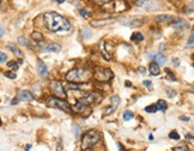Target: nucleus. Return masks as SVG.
Instances as JSON below:
<instances>
[{"mask_svg":"<svg viewBox=\"0 0 194 151\" xmlns=\"http://www.w3.org/2000/svg\"><path fill=\"white\" fill-rule=\"evenodd\" d=\"M73 130H74V137L78 138L79 137V134H80V130H79V127H78L77 125H74V126H73Z\"/></svg>","mask_w":194,"mask_h":151,"instance_id":"36","label":"nucleus"},{"mask_svg":"<svg viewBox=\"0 0 194 151\" xmlns=\"http://www.w3.org/2000/svg\"><path fill=\"white\" fill-rule=\"evenodd\" d=\"M104 44H106V42L104 41H101L99 42V44H98V47H99V51H101V53L103 54V56H104V59L106 60H110V54L107 52V48L104 47Z\"/></svg>","mask_w":194,"mask_h":151,"instance_id":"18","label":"nucleus"},{"mask_svg":"<svg viewBox=\"0 0 194 151\" xmlns=\"http://www.w3.org/2000/svg\"><path fill=\"white\" fill-rule=\"evenodd\" d=\"M65 78L69 83H86L91 78V71L86 67H76L69 71Z\"/></svg>","mask_w":194,"mask_h":151,"instance_id":"2","label":"nucleus"},{"mask_svg":"<svg viewBox=\"0 0 194 151\" xmlns=\"http://www.w3.org/2000/svg\"><path fill=\"white\" fill-rule=\"evenodd\" d=\"M110 102H111L110 107H108V108H106V109L103 110V114H104V115H110L111 113H114V111L116 110L118 106L120 104V97L119 96H111L110 97Z\"/></svg>","mask_w":194,"mask_h":151,"instance_id":"9","label":"nucleus"},{"mask_svg":"<svg viewBox=\"0 0 194 151\" xmlns=\"http://www.w3.org/2000/svg\"><path fill=\"white\" fill-rule=\"evenodd\" d=\"M145 111H146V113H156V111H157L156 104H151V106L146 107V108H145Z\"/></svg>","mask_w":194,"mask_h":151,"instance_id":"30","label":"nucleus"},{"mask_svg":"<svg viewBox=\"0 0 194 151\" xmlns=\"http://www.w3.org/2000/svg\"><path fill=\"white\" fill-rule=\"evenodd\" d=\"M52 90L54 92V95L56 97H60V98H65L66 97V90L64 88V84L59 81L52 83Z\"/></svg>","mask_w":194,"mask_h":151,"instance_id":"7","label":"nucleus"},{"mask_svg":"<svg viewBox=\"0 0 194 151\" xmlns=\"http://www.w3.org/2000/svg\"><path fill=\"white\" fill-rule=\"evenodd\" d=\"M94 78L98 82L107 83L113 78V72L108 67H98L94 72Z\"/></svg>","mask_w":194,"mask_h":151,"instance_id":"5","label":"nucleus"},{"mask_svg":"<svg viewBox=\"0 0 194 151\" xmlns=\"http://www.w3.org/2000/svg\"><path fill=\"white\" fill-rule=\"evenodd\" d=\"M156 108L162 110V111H166V108H168V103H166L164 100H159V101L157 102V104H156Z\"/></svg>","mask_w":194,"mask_h":151,"instance_id":"23","label":"nucleus"},{"mask_svg":"<svg viewBox=\"0 0 194 151\" xmlns=\"http://www.w3.org/2000/svg\"><path fill=\"white\" fill-rule=\"evenodd\" d=\"M71 109L73 110V111H76V113L85 114V115H89V114L91 113V107H90V106H88V104H84V103L79 102V101H77V102H76V104H74V106H72V108H71Z\"/></svg>","mask_w":194,"mask_h":151,"instance_id":"8","label":"nucleus"},{"mask_svg":"<svg viewBox=\"0 0 194 151\" xmlns=\"http://www.w3.org/2000/svg\"><path fill=\"white\" fill-rule=\"evenodd\" d=\"M102 100V95L97 91H92V92H86L83 97H80L78 101L82 102L84 104H88V106H94V104H97L99 101Z\"/></svg>","mask_w":194,"mask_h":151,"instance_id":"6","label":"nucleus"},{"mask_svg":"<svg viewBox=\"0 0 194 151\" xmlns=\"http://www.w3.org/2000/svg\"><path fill=\"white\" fill-rule=\"evenodd\" d=\"M149 56H150L151 60H156V64H157V65H164L166 61V58L162 54V53H157V54L151 53Z\"/></svg>","mask_w":194,"mask_h":151,"instance_id":"14","label":"nucleus"},{"mask_svg":"<svg viewBox=\"0 0 194 151\" xmlns=\"http://www.w3.org/2000/svg\"><path fill=\"white\" fill-rule=\"evenodd\" d=\"M5 76L7 77V78H10V79H16V73L14 72H11V71H7V72H5Z\"/></svg>","mask_w":194,"mask_h":151,"instance_id":"35","label":"nucleus"},{"mask_svg":"<svg viewBox=\"0 0 194 151\" xmlns=\"http://www.w3.org/2000/svg\"><path fill=\"white\" fill-rule=\"evenodd\" d=\"M17 98L19 101H24V102H30L34 100V96L32 94L28 91V90H19L18 91V95H17Z\"/></svg>","mask_w":194,"mask_h":151,"instance_id":"12","label":"nucleus"},{"mask_svg":"<svg viewBox=\"0 0 194 151\" xmlns=\"http://www.w3.org/2000/svg\"><path fill=\"white\" fill-rule=\"evenodd\" d=\"M189 27L188 22L185 19H175L173 22V28L174 29H185V28Z\"/></svg>","mask_w":194,"mask_h":151,"instance_id":"16","label":"nucleus"},{"mask_svg":"<svg viewBox=\"0 0 194 151\" xmlns=\"http://www.w3.org/2000/svg\"><path fill=\"white\" fill-rule=\"evenodd\" d=\"M43 18H44L43 21H44L46 28L52 32L69 31L71 29V24H69V21L58 12H53V11L46 12L43 14Z\"/></svg>","mask_w":194,"mask_h":151,"instance_id":"1","label":"nucleus"},{"mask_svg":"<svg viewBox=\"0 0 194 151\" xmlns=\"http://www.w3.org/2000/svg\"><path fill=\"white\" fill-rule=\"evenodd\" d=\"M166 94L169 95V97L176 96V91H175V90H173V89H166Z\"/></svg>","mask_w":194,"mask_h":151,"instance_id":"37","label":"nucleus"},{"mask_svg":"<svg viewBox=\"0 0 194 151\" xmlns=\"http://www.w3.org/2000/svg\"><path fill=\"white\" fill-rule=\"evenodd\" d=\"M174 151H189V148L187 145H182V146H176L174 148Z\"/></svg>","mask_w":194,"mask_h":151,"instance_id":"33","label":"nucleus"},{"mask_svg":"<svg viewBox=\"0 0 194 151\" xmlns=\"http://www.w3.org/2000/svg\"><path fill=\"white\" fill-rule=\"evenodd\" d=\"M37 72L41 77H48V69L41 59H37Z\"/></svg>","mask_w":194,"mask_h":151,"instance_id":"13","label":"nucleus"},{"mask_svg":"<svg viewBox=\"0 0 194 151\" xmlns=\"http://www.w3.org/2000/svg\"><path fill=\"white\" fill-rule=\"evenodd\" d=\"M2 34H4V28L0 27V36H2Z\"/></svg>","mask_w":194,"mask_h":151,"instance_id":"47","label":"nucleus"},{"mask_svg":"<svg viewBox=\"0 0 194 151\" xmlns=\"http://www.w3.org/2000/svg\"><path fill=\"white\" fill-rule=\"evenodd\" d=\"M133 116H134V114L132 111H129V110H126L125 113H124V115H122V118H124L125 121H129L131 119H133Z\"/></svg>","mask_w":194,"mask_h":151,"instance_id":"24","label":"nucleus"},{"mask_svg":"<svg viewBox=\"0 0 194 151\" xmlns=\"http://www.w3.org/2000/svg\"><path fill=\"white\" fill-rule=\"evenodd\" d=\"M144 85H146L147 88H150V86L152 85V83L150 82V81H144Z\"/></svg>","mask_w":194,"mask_h":151,"instance_id":"40","label":"nucleus"},{"mask_svg":"<svg viewBox=\"0 0 194 151\" xmlns=\"http://www.w3.org/2000/svg\"><path fill=\"white\" fill-rule=\"evenodd\" d=\"M180 120H183V121H188V120H189V118H187V116H180Z\"/></svg>","mask_w":194,"mask_h":151,"instance_id":"44","label":"nucleus"},{"mask_svg":"<svg viewBox=\"0 0 194 151\" xmlns=\"http://www.w3.org/2000/svg\"><path fill=\"white\" fill-rule=\"evenodd\" d=\"M169 138H171V139H174V140H179V139H180V134H179L176 131H171V132L169 133Z\"/></svg>","mask_w":194,"mask_h":151,"instance_id":"29","label":"nucleus"},{"mask_svg":"<svg viewBox=\"0 0 194 151\" xmlns=\"http://www.w3.org/2000/svg\"><path fill=\"white\" fill-rule=\"evenodd\" d=\"M132 1H137V0H132Z\"/></svg>","mask_w":194,"mask_h":151,"instance_id":"51","label":"nucleus"},{"mask_svg":"<svg viewBox=\"0 0 194 151\" xmlns=\"http://www.w3.org/2000/svg\"><path fill=\"white\" fill-rule=\"evenodd\" d=\"M131 40L132 41H143L144 40V35L141 34V32H139V31H136V32H133L132 35H131Z\"/></svg>","mask_w":194,"mask_h":151,"instance_id":"22","label":"nucleus"},{"mask_svg":"<svg viewBox=\"0 0 194 151\" xmlns=\"http://www.w3.org/2000/svg\"><path fill=\"white\" fill-rule=\"evenodd\" d=\"M86 1H89V0H86Z\"/></svg>","mask_w":194,"mask_h":151,"instance_id":"54","label":"nucleus"},{"mask_svg":"<svg viewBox=\"0 0 194 151\" xmlns=\"http://www.w3.org/2000/svg\"><path fill=\"white\" fill-rule=\"evenodd\" d=\"M115 19L114 18H106V19H92L90 22V25L94 28H101L103 25H108V24H111L114 23Z\"/></svg>","mask_w":194,"mask_h":151,"instance_id":"10","label":"nucleus"},{"mask_svg":"<svg viewBox=\"0 0 194 151\" xmlns=\"http://www.w3.org/2000/svg\"><path fill=\"white\" fill-rule=\"evenodd\" d=\"M79 13L82 14L84 18H90V17L92 16V12L88 11L86 9H80V10H79Z\"/></svg>","mask_w":194,"mask_h":151,"instance_id":"26","label":"nucleus"},{"mask_svg":"<svg viewBox=\"0 0 194 151\" xmlns=\"http://www.w3.org/2000/svg\"><path fill=\"white\" fill-rule=\"evenodd\" d=\"M166 72L168 73V76H169L168 78H170V79H171L173 82H175V81H176V78H175V74H174V73H173V72H171L170 70H169V69H166Z\"/></svg>","mask_w":194,"mask_h":151,"instance_id":"34","label":"nucleus"},{"mask_svg":"<svg viewBox=\"0 0 194 151\" xmlns=\"http://www.w3.org/2000/svg\"><path fill=\"white\" fill-rule=\"evenodd\" d=\"M47 106L50 107V108H56V109L64 110V111H66V113H71V111H72L69 102H66L64 98H60V97H56V96L48 97V100H47Z\"/></svg>","mask_w":194,"mask_h":151,"instance_id":"3","label":"nucleus"},{"mask_svg":"<svg viewBox=\"0 0 194 151\" xmlns=\"http://www.w3.org/2000/svg\"><path fill=\"white\" fill-rule=\"evenodd\" d=\"M119 149H120L121 151H128L127 149H125V148H124V145H121V143H119Z\"/></svg>","mask_w":194,"mask_h":151,"instance_id":"42","label":"nucleus"},{"mask_svg":"<svg viewBox=\"0 0 194 151\" xmlns=\"http://www.w3.org/2000/svg\"><path fill=\"white\" fill-rule=\"evenodd\" d=\"M31 39L36 42V43H40V42L43 41V35H42L41 32H39V31H34V32L31 34Z\"/></svg>","mask_w":194,"mask_h":151,"instance_id":"21","label":"nucleus"},{"mask_svg":"<svg viewBox=\"0 0 194 151\" xmlns=\"http://www.w3.org/2000/svg\"><path fill=\"white\" fill-rule=\"evenodd\" d=\"M161 72V69H159V65H157L156 62H151L150 64V73L152 76H158Z\"/></svg>","mask_w":194,"mask_h":151,"instance_id":"20","label":"nucleus"},{"mask_svg":"<svg viewBox=\"0 0 194 151\" xmlns=\"http://www.w3.org/2000/svg\"><path fill=\"white\" fill-rule=\"evenodd\" d=\"M186 139H189V140H193V136H192V134H186Z\"/></svg>","mask_w":194,"mask_h":151,"instance_id":"45","label":"nucleus"},{"mask_svg":"<svg viewBox=\"0 0 194 151\" xmlns=\"http://www.w3.org/2000/svg\"><path fill=\"white\" fill-rule=\"evenodd\" d=\"M82 35H83L84 39H90V37L92 36V32L90 31V29H88V28H84L83 30H82Z\"/></svg>","mask_w":194,"mask_h":151,"instance_id":"25","label":"nucleus"},{"mask_svg":"<svg viewBox=\"0 0 194 151\" xmlns=\"http://www.w3.org/2000/svg\"><path fill=\"white\" fill-rule=\"evenodd\" d=\"M6 59H7V55L5 53H2V52H0V62H5Z\"/></svg>","mask_w":194,"mask_h":151,"instance_id":"38","label":"nucleus"},{"mask_svg":"<svg viewBox=\"0 0 194 151\" xmlns=\"http://www.w3.org/2000/svg\"><path fill=\"white\" fill-rule=\"evenodd\" d=\"M101 136L97 131H89L83 136V140H82V148L83 149H88L91 148L92 145H95L96 143L99 142Z\"/></svg>","mask_w":194,"mask_h":151,"instance_id":"4","label":"nucleus"},{"mask_svg":"<svg viewBox=\"0 0 194 151\" xmlns=\"http://www.w3.org/2000/svg\"><path fill=\"white\" fill-rule=\"evenodd\" d=\"M155 19H156V22H158V23H168V22H170V21L173 19V17L169 16V14H159V16H157Z\"/></svg>","mask_w":194,"mask_h":151,"instance_id":"19","label":"nucleus"},{"mask_svg":"<svg viewBox=\"0 0 194 151\" xmlns=\"http://www.w3.org/2000/svg\"><path fill=\"white\" fill-rule=\"evenodd\" d=\"M159 49H161V51H164V49H166V44H164V43H161V44H159Z\"/></svg>","mask_w":194,"mask_h":151,"instance_id":"43","label":"nucleus"},{"mask_svg":"<svg viewBox=\"0 0 194 151\" xmlns=\"http://www.w3.org/2000/svg\"><path fill=\"white\" fill-rule=\"evenodd\" d=\"M65 0H58V4H62Z\"/></svg>","mask_w":194,"mask_h":151,"instance_id":"49","label":"nucleus"},{"mask_svg":"<svg viewBox=\"0 0 194 151\" xmlns=\"http://www.w3.org/2000/svg\"><path fill=\"white\" fill-rule=\"evenodd\" d=\"M7 48H9V49H10V51H11V52H12V53H13L17 58H21V59L23 58V52H22V51H21V49H19L16 44H13V43H9V44H7Z\"/></svg>","mask_w":194,"mask_h":151,"instance_id":"17","label":"nucleus"},{"mask_svg":"<svg viewBox=\"0 0 194 151\" xmlns=\"http://www.w3.org/2000/svg\"><path fill=\"white\" fill-rule=\"evenodd\" d=\"M0 4H1V0H0Z\"/></svg>","mask_w":194,"mask_h":151,"instance_id":"52","label":"nucleus"},{"mask_svg":"<svg viewBox=\"0 0 194 151\" xmlns=\"http://www.w3.org/2000/svg\"><path fill=\"white\" fill-rule=\"evenodd\" d=\"M43 49H44V52H53V53H59V52L61 51V44L52 42V43H49V44H46Z\"/></svg>","mask_w":194,"mask_h":151,"instance_id":"15","label":"nucleus"},{"mask_svg":"<svg viewBox=\"0 0 194 151\" xmlns=\"http://www.w3.org/2000/svg\"><path fill=\"white\" fill-rule=\"evenodd\" d=\"M120 23L126 25V27H132V28H137L143 25V21L136 19V18H124L122 21H120Z\"/></svg>","mask_w":194,"mask_h":151,"instance_id":"11","label":"nucleus"},{"mask_svg":"<svg viewBox=\"0 0 194 151\" xmlns=\"http://www.w3.org/2000/svg\"><path fill=\"white\" fill-rule=\"evenodd\" d=\"M193 43H194V32H193V30H192L191 36H189V40L187 42V46H188V47H193Z\"/></svg>","mask_w":194,"mask_h":151,"instance_id":"31","label":"nucleus"},{"mask_svg":"<svg viewBox=\"0 0 194 151\" xmlns=\"http://www.w3.org/2000/svg\"><path fill=\"white\" fill-rule=\"evenodd\" d=\"M173 62H174V65H175L176 67H177V66L180 65V61L177 60V58H173Z\"/></svg>","mask_w":194,"mask_h":151,"instance_id":"39","label":"nucleus"},{"mask_svg":"<svg viewBox=\"0 0 194 151\" xmlns=\"http://www.w3.org/2000/svg\"><path fill=\"white\" fill-rule=\"evenodd\" d=\"M30 148H31V145H30V144H29L28 146H27V149H25V151H29V150H30Z\"/></svg>","mask_w":194,"mask_h":151,"instance_id":"48","label":"nucleus"},{"mask_svg":"<svg viewBox=\"0 0 194 151\" xmlns=\"http://www.w3.org/2000/svg\"><path fill=\"white\" fill-rule=\"evenodd\" d=\"M113 0H94V2L97 4V5H101V6H103V5H106V4H108V2H110Z\"/></svg>","mask_w":194,"mask_h":151,"instance_id":"32","label":"nucleus"},{"mask_svg":"<svg viewBox=\"0 0 194 151\" xmlns=\"http://www.w3.org/2000/svg\"><path fill=\"white\" fill-rule=\"evenodd\" d=\"M138 71L140 72V73H145V69H144V67H139Z\"/></svg>","mask_w":194,"mask_h":151,"instance_id":"46","label":"nucleus"},{"mask_svg":"<svg viewBox=\"0 0 194 151\" xmlns=\"http://www.w3.org/2000/svg\"><path fill=\"white\" fill-rule=\"evenodd\" d=\"M18 43H19V44H22V46H27V47H30V43H29L28 39H25V37H23V36L18 37Z\"/></svg>","mask_w":194,"mask_h":151,"instance_id":"27","label":"nucleus"},{"mask_svg":"<svg viewBox=\"0 0 194 151\" xmlns=\"http://www.w3.org/2000/svg\"><path fill=\"white\" fill-rule=\"evenodd\" d=\"M18 102H19V100H18V98L16 97V98H13V100L11 101V104H12V106H14V104H17Z\"/></svg>","mask_w":194,"mask_h":151,"instance_id":"41","label":"nucleus"},{"mask_svg":"<svg viewBox=\"0 0 194 151\" xmlns=\"http://www.w3.org/2000/svg\"><path fill=\"white\" fill-rule=\"evenodd\" d=\"M7 67H10V69L12 70V71H17L18 70V62H16V61H9L7 62Z\"/></svg>","mask_w":194,"mask_h":151,"instance_id":"28","label":"nucleus"},{"mask_svg":"<svg viewBox=\"0 0 194 151\" xmlns=\"http://www.w3.org/2000/svg\"><path fill=\"white\" fill-rule=\"evenodd\" d=\"M71 1H73V0H71Z\"/></svg>","mask_w":194,"mask_h":151,"instance_id":"53","label":"nucleus"},{"mask_svg":"<svg viewBox=\"0 0 194 151\" xmlns=\"http://www.w3.org/2000/svg\"><path fill=\"white\" fill-rule=\"evenodd\" d=\"M84 151H91V149L90 148H88V149H83Z\"/></svg>","mask_w":194,"mask_h":151,"instance_id":"50","label":"nucleus"}]
</instances>
